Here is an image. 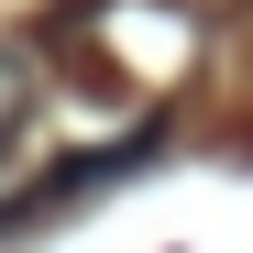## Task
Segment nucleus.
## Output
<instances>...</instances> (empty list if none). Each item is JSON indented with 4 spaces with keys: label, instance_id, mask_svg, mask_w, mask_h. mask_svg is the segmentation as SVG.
Segmentation results:
<instances>
[{
    "label": "nucleus",
    "instance_id": "nucleus-1",
    "mask_svg": "<svg viewBox=\"0 0 253 253\" xmlns=\"http://www.w3.org/2000/svg\"><path fill=\"white\" fill-rule=\"evenodd\" d=\"M22 121H33V66L0 44V165H11V143H22Z\"/></svg>",
    "mask_w": 253,
    "mask_h": 253
}]
</instances>
